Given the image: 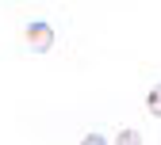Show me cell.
<instances>
[{
	"label": "cell",
	"instance_id": "cell-2",
	"mask_svg": "<svg viewBox=\"0 0 161 145\" xmlns=\"http://www.w3.org/2000/svg\"><path fill=\"white\" fill-rule=\"evenodd\" d=\"M146 111H150L153 118H161V84L150 88V96H146Z\"/></svg>",
	"mask_w": 161,
	"mask_h": 145
},
{
	"label": "cell",
	"instance_id": "cell-4",
	"mask_svg": "<svg viewBox=\"0 0 161 145\" xmlns=\"http://www.w3.org/2000/svg\"><path fill=\"white\" fill-rule=\"evenodd\" d=\"M80 145H108V141H104V134H96V130H92V134L80 137Z\"/></svg>",
	"mask_w": 161,
	"mask_h": 145
},
{
	"label": "cell",
	"instance_id": "cell-1",
	"mask_svg": "<svg viewBox=\"0 0 161 145\" xmlns=\"http://www.w3.org/2000/svg\"><path fill=\"white\" fill-rule=\"evenodd\" d=\"M23 38H27V46H31L35 54H46V50H54V27L46 23V19H35V23H27Z\"/></svg>",
	"mask_w": 161,
	"mask_h": 145
},
{
	"label": "cell",
	"instance_id": "cell-3",
	"mask_svg": "<svg viewBox=\"0 0 161 145\" xmlns=\"http://www.w3.org/2000/svg\"><path fill=\"white\" fill-rule=\"evenodd\" d=\"M115 145H142V134H138V130H119Z\"/></svg>",
	"mask_w": 161,
	"mask_h": 145
}]
</instances>
